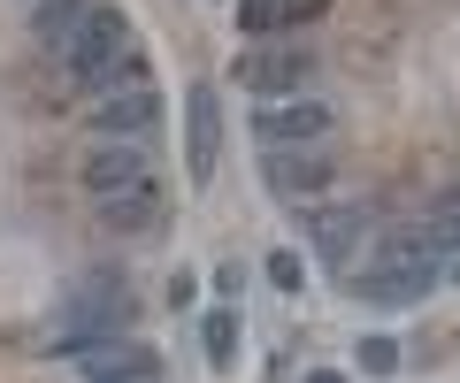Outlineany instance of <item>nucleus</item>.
Here are the masks:
<instances>
[{
    "label": "nucleus",
    "instance_id": "obj_1",
    "mask_svg": "<svg viewBox=\"0 0 460 383\" xmlns=\"http://www.w3.org/2000/svg\"><path fill=\"white\" fill-rule=\"evenodd\" d=\"M62 62H69V77H77L84 92L146 84V54L131 47V23H123V8H108V0H93L77 16V31L62 39Z\"/></svg>",
    "mask_w": 460,
    "mask_h": 383
},
{
    "label": "nucleus",
    "instance_id": "obj_2",
    "mask_svg": "<svg viewBox=\"0 0 460 383\" xmlns=\"http://www.w3.org/2000/svg\"><path fill=\"white\" fill-rule=\"evenodd\" d=\"M123 330H131V300H123V276H115V268H93V276H77V292H69V315H62V337H54V353H93V345H115Z\"/></svg>",
    "mask_w": 460,
    "mask_h": 383
},
{
    "label": "nucleus",
    "instance_id": "obj_3",
    "mask_svg": "<svg viewBox=\"0 0 460 383\" xmlns=\"http://www.w3.org/2000/svg\"><path fill=\"white\" fill-rule=\"evenodd\" d=\"M131 184H154L146 138H115V146H93V153H84V192H93V200L131 192Z\"/></svg>",
    "mask_w": 460,
    "mask_h": 383
},
{
    "label": "nucleus",
    "instance_id": "obj_4",
    "mask_svg": "<svg viewBox=\"0 0 460 383\" xmlns=\"http://www.w3.org/2000/svg\"><path fill=\"white\" fill-rule=\"evenodd\" d=\"M162 100H154V84H115V92H93V131L100 138H146Z\"/></svg>",
    "mask_w": 460,
    "mask_h": 383
},
{
    "label": "nucleus",
    "instance_id": "obj_5",
    "mask_svg": "<svg viewBox=\"0 0 460 383\" xmlns=\"http://www.w3.org/2000/svg\"><path fill=\"white\" fill-rule=\"evenodd\" d=\"M261 177L277 184L284 200H314V192H330V153L323 146H269Z\"/></svg>",
    "mask_w": 460,
    "mask_h": 383
},
{
    "label": "nucleus",
    "instance_id": "obj_6",
    "mask_svg": "<svg viewBox=\"0 0 460 383\" xmlns=\"http://www.w3.org/2000/svg\"><path fill=\"white\" fill-rule=\"evenodd\" d=\"M253 131H261V146H323L330 108L323 100H261Z\"/></svg>",
    "mask_w": 460,
    "mask_h": 383
},
{
    "label": "nucleus",
    "instance_id": "obj_7",
    "mask_svg": "<svg viewBox=\"0 0 460 383\" xmlns=\"http://www.w3.org/2000/svg\"><path fill=\"white\" fill-rule=\"evenodd\" d=\"M438 283V261H407V268H368V276H345V292L361 307H414Z\"/></svg>",
    "mask_w": 460,
    "mask_h": 383
},
{
    "label": "nucleus",
    "instance_id": "obj_8",
    "mask_svg": "<svg viewBox=\"0 0 460 383\" xmlns=\"http://www.w3.org/2000/svg\"><path fill=\"white\" fill-rule=\"evenodd\" d=\"M215 146H223V100H215V84H192L184 92V161L199 184L215 177Z\"/></svg>",
    "mask_w": 460,
    "mask_h": 383
},
{
    "label": "nucleus",
    "instance_id": "obj_9",
    "mask_svg": "<svg viewBox=\"0 0 460 383\" xmlns=\"http://www.w3.org/2000/svg\"><path fill=\"white\" fill-rule=\"evenodd\" d=\"M238 77L253 84V100H292L307 84V54H253V62H238Z\"/></svg>",
    "mask_w": 460,
    "mask_h": 383
},
{
    "label": "nucleus",
    "instance_id": "obj_10",
    "mask_svg": "<svg viewBox=\"0 0 460 383\" xmlns=\"http://www.w3.org/2000/svg\"><path fill=\"white\" fill-rule=\"evenodd\" d=\"M93 207H100V222H108L115 238H138L162 215V192H154V184H131V192H108V200H93Z\"/></svg>",
    "mask_w": 460,
    "mask_h": 383
},
{
    "label": "nucleus",
    "instance_id": "obj_11",
    "mask_svg": "<svg viewBox=\"0 0 460 383\" xmlns=\"http://www.w3.org/2000/svg\"><path fill=\"white\" fill-rule=\"evenodd\" d=\"M368 207H323L314 215V253H323V268H345V253H353V238L368 231Z\"/></svg>",
    "mask_w": 460,
    "mask_h": 383
},
{
    "label": "nucleus",
    "instance_id": "obj_12",
    "mask_svg": "<svg viewBox=\"0 0 460 383\" xmlns=\"http://www.w3.org/2000/svg\"><path fill=\"white\" fill-rule=\"evenodd\" d=\"M84 8H93V0H47V8H39V39H47V47H62V39L77 31Z\"/></svg>",
    "mask_w": 460,
    "mask_h": 383
},
{
    "label": "nucleus",
    "instance_id": "obj_13",
    "mask_svg": "<svg viewBox=\"0 0 460 383\" xmlns=\"http://www.w3.org/2000/svg\"><path fill=\"white\" fill-rule=\"evenodd\" d=\"M353 361H361L368 376H392V368H399V345H392V337H361V345H353Z\"/></svg>",
    "mask_w": 460,
    "mask_h": 383
},
{
    "label": "nucleus",
    "instance_id": "obj_14",
    "mask_svg": "<svg viewBox=\"0 0 460 383\" xmlns=\"http://www.w3.org/2000/svg\"><path fill=\"white\" fill-rule=\"evenodd\" d=\"M230 353H238V322H230V315H208V361L230 368Z\"/></svg>",
    "mask_w": 460,
    "mask_h": 383
},
{
    "label": "nucleus",
    "instance_id": "obj_15",
    "mask_svg": "<svg viewBox=\"0 0 460 383\" xmlns=\"http://www.w3.org/2000/svg\"><path fill=\"white\" fill-rule=\"evenodd\" d=\"M238 23H246L253 39H261V31H277V23H284V0H238Z\"/></svg>",
    "mask_w": 460,
    "mask_h": 383
},
{
    "label": "nucleus",
    "instance_id": "obj_16",
    "mask_svg": "<svg viewBox=\"0 0 460 383\" xmlns=\"http://www.w3.org/2000/svg\"><path fill=\"white\" fill-rule=\"evenodd\" d=\"M323 8H330V0H284V23H314Z\"/></svg>",
    "mask_w": 460,
    "mask_h": 383
},
{
    "label": "nucleus",
    "instance_id": "obj_17",
    "mask_svg": "<svg viewBox=\"0 0 460 383\" xmlns=\"http://www.w3.org/2000/svg\"><path fill=\"white\" fill-rule=\"evenodd\" d=\"M269 276H277L284 292H299V261H292V253H277V261H269Z\"/></svg>",
    "mask_w": 460,
    "mask_h": 383
},
{
    "label": "nucleus",
    "instance_id": "obj_18",
    "mask_svg": "<svg viewBox=\"0 0 460 383\" xmlns=\"http://www.w3.org/2000/svg\"><path fill=\"white\" fill-rule=\"evenodd\" d=\"M429 215H460V177H453V184H445L438 200H429Z\"/></svg>",
    "mask_w": 460,
    "mask_h": 383
},
{
    "label": "nucleus",
    "instance_id": "obj_19",
    "mask_svg": "<svg viewBox=\"0 0 460 383\" xmlns=\"http://www.w3.org/2000/svg\"><path fill=\"white\" fill-rule=\"evenodd\" d=\"M307 383H345V376H330V368H323V376H307Z\"/></svg>",
    "mask_w": 460,
    "mask_h": 383
}]
</instances>
